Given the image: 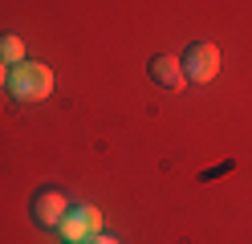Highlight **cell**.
Masks as SVG:
<instances>
[{
  "label": "cell",
  "mask_w": 252,
  "mask_h": 244,
  "mask_svg": "<svg viewBox=\"0 0 252 244\" xmlns=\"http://www.w3.org/2000/svg\"><path fill=\"white\" fill-rule=\"evenodd\" d=\"M0 61L4 65H21L25 61V41L17 33H4V37H0Z\"/></svg>",
  "instance_id": "8992f818"
},
{
  "label": "cell",
  "mask_w": 252,
  "mask_h": 244,
  "mask_svg": "<svg viewBox=\"0 0 252 244\" xmlns=\"http://www.w3.org/2000/svg\"><path fill=\"white\" fill-rule=\"evenodd\" d=\"M86 244H118V240H114V236H106V232H98V236H90Z\"/></svg>",
  "instance_id": "52a82bcc"
},
{
  "label": "cell",
  "mask_w": 252,
  "mask_h": 244,
  "mask_svg": "<svg viewBox=\"0 0 252 244\" xmlns=\"http://www.w3.org/2000/svg\"><path fill=\"white\" fill-rule=\"evenodd\" d=\"M65 244H69V240H65Z\"/></svg>",
  "instance_id": "9c48e42d"
},
{
  "label": "cell",
  "mask_w": 252,
  "mask_h": 244,
  "mask_svg": "<svg viewBox=\"0 0 252 244\" xmlns=\"http://www.w3.org/2000/svg\"><path fill=\"white\" fill-rule=\"evenodd\" d=\"M65 211H69V200L61 195L57 187H41L33 195V220L41 228H57L61 220H65Z\"/></svg>",
  "instance_id": "277c9868"
},
{
  "label": "cell",
  "mask_w": 252,
  "mask_h": 244,
  "mask_svg": "<svg viewBox=\"0 0 252 244\" xmlns=\"http://www.w3.org/2000/svg\"><path fill=\"white\" fill-rule=\"evenodd\" d=\"M147 73L159 81L163 90H183V86H187L183 65H179L175 57H167V53H155V57H151V65H147Z\"/></svg>",
  "instance_id": "5b68a950"
},
{
  "label": "cell",
  "mask_w": 252,
  "mask_h": 244,
  "mask_svg": "<svg viewBox=\"0 0 252 244\" xmlns=\"http://www.w3.org/2000/svg\"><path fill=\"white\" fill-rule=\"evenodd\" d=\"M183 77L187 81H195V86H208V81L220 73V49L208 45V41H195V45H187V53H183Z\"/></svg>",
  "instance_id": "7a4b0ae2"
},
{
  "label": "cell",
  "mask_w": 252,
  "mask_h": 244,
  "mask_svg": "<svg viewBox=\"0 0 252 244\" xmlns=\"http://www.w3.org/2000/svg\"><path fill=\"white\" fill-rule=\"evenodd\" d=\"M4 81H8V70H4V61H0V86H4Z\"/></svg>",
  "instance_id": "ba28073f"
},
{
  "label": "cell",
  "mask_w": 252,
  "mask_h": 244,
  "mask_svg": "<svg viewBox=\"0 0 252 244\" xmlns=\"http://www.w3.org/2000/svg\"><path fill=\"white\" fill-rule=\"evenodd\" d=\"M4 86L12 90L17 102H41V98H49V90H53V73H49V65H41V61H21V65L8 70Z\"/></svg>",
  "instance_id": "6da1fadb"
},
{
  "label": "cell",
  "mask_w": 252,
  "mask_h": 244,
  "mask_svg": "<svg viewBox=\"0 0 252 244\" xmlns=\"http://www.w3.org/2000/svg\"><path fill=\"white\" fill-rule=\"evenodd\" d=\"M57 228H61V236H65L69 244H86L90 236L102 232V211L94 208V204H73Z\"/></svg>",
  "instance_id": "3957f363"
}]
</instances>
